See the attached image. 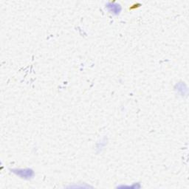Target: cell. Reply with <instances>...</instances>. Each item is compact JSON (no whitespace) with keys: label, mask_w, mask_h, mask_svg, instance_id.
Segmentation results:
<instances>
[{"label":"cell","mask_w":189,"mask_h":189,"mask_svg":"<svg viewBox=\"0 0 189 189\" xmlns=\"http://www.w3.org/2000/svg\"><path fill=\"white\" fill-rule=\"evenodd\" d=\"M14 173H16V174H19L20 177H22V178H30L33 175V173H32V171L31 170H16V172L13 170Z\"/></svg>","instance_id":"6da1fadb"}]
</instances>
